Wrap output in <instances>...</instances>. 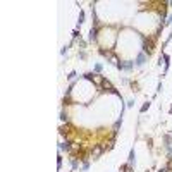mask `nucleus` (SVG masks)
<instances>
[{
	"label": "nucleus",
	"instance_id": "obj_1",
	"mask_svg": "<svg viewBox=\"0 0 172 172\" xmlns=\"http://www.w3.org/2000/svg\"><path fill=\"white\" fill-rule=\"evenodd\" d=\"M86 79H91L95 84H98V86H102V83H103V77L100 76V74H86L84 76Z\"/></svg>",
	"mask_w": 172,
	"mask_h": 172
},
{
	"label": "nucleus",
	"instance_id": "obj_2",
	"mask_svg": "<svg viewBox=\"0 0 172 172\" xmlns=\"http://www.w3.org/2000/svg\"><path fill=\"white\" fill-rule=\"evenodd\" d=\"M102 86H103V88H105V90H108L110 93H115V95H119V91H117V90H115V88H114V86L110 84V81H107V79H103Z\"/></svg>",
	"mask_w": 172,
	"mask_h": 172
},
{
	"label": "nucleus",
	"instance_id": "obj_3",
	"mask_svg": "<svg viewBox=\"0 0 172 172\" xmlns=\"http://www.w3.org/2000/svg\"><path fill=\"white\" fill-rule=\"evenodd\" d=\"M102 153H103V148L100 146V145H97V146L93 148V151H91V157H93V158H98Z\"/></svg>",
	"mask_w": 172,
	"mask_h": 172
},
{
	"label": "nucleus",
	"instance_id": "obj_4",
	"mask_svg": "<svg viewBox=\"0 0 172 172\" xmlns=\"http://www.w3.org/2000/svg\"><path fill=\"white\" fill-rule=\"evenodd\" d=\"M143 48H145L146 53H151V52H153V41H151V40H145V47H143Z\"/></svg>",
	"mask_w": 172,
	"mask_h": 172
},
{
	"label": "nucleus",
	"instance_id": "obj_5",
	"mask_svg": "<svg viewBox=\"0 0 172 172\" xmlns=\"http://www.w3.org/2000/svg\"><path fill=\"white\" fill-rule=\"evenodd\" d=\"M90 40H97V28H91V31H90Z\"/></svg>",
	"mask_w": 172,
	"mask_h": 172
},
{
	"label": "nucleus",
	"instance_id": "obj_6",
	"mask_svg": "<svg viewBox=\"0 0 172 172\" xmlns=\"http://www.w3.org/2000/svg\"><path fill=\"white\" fill-rule=\"evenodd\" d=\"M143 62H145V53H141V55H139V57H138L136 64H138V66H141V64H143Z\"/></svg>",
	"mask_w": 172,
	"mask_h": 172
},
{
	"label": "nucleus",
	"instance_id": "obj_7",
	"mask_svg": "<svg viewBox=\"0 0 172 172\" xmlns=\"http://www.w3.org/2000/svg\"><path fill=\"white\" fill-rule=\"evenodd\" d=\"M100 53H102L103 57H112V53H110V52H107V50H100Z\"/></svg>",
	"mask_w": 172,
	"mask_h": 172
},
{
	"label": "nucleus",
	"instance_id": "obj_8",
	"mask_svg": "<svg viewBox=\"0 0 172 172\" xmlns=\"http://www.w3.org/2000/svg\"><path fill=\"white\" fill-rule=\"evenodd\" d=\"M148 107H150V102H146L143 107H141V112H146V110H148Z\"/></svg>",
	"mask_w": 172,
	"mask_h": 172
},
{
	"label": "nucleus",
	"instance_id": "obj_9",
	"mask_svg": "<svg viewBox=\"0 0 172 172\" xmlns=\"http://www.w3.org/2000/svg\"><path fill=\"white\" fill-rule=\"evenodd\" d=\"M83 19H84V14H83V12H79V24L83 23Z\"/></svg>",
	"mask_w": 172,
	"mask_h": 172
},
{
	"label": "nucleus",
	"instance_id": "obj_10",
	"mask_svg": "<svg viewBox=\"0 0 172 172\" xmlns=\"http://www.w3.org/2000/svg\"><path fill=\"white\" fill-rule=\"evenodd\" d=\"M134 160V151H131V155H129V162H133Z\"/></svg>",
	"mask_w": 172,
	"mask_h": 172
},
{
	"label": "nucleus",
	"instance_id": "obj_11",
	"mask_svg": "<svg viewBox=\"0 0 172 172\" xmlns=\"http://www.w3.org/2000/svg\"><path fill=\"white\" fill-rule=\"evenodd\" d=\"M171 23H172V16H171Z\"/></svg>",
	"mask_w": 172,
	"mask_h": 172
}]
</instances>
